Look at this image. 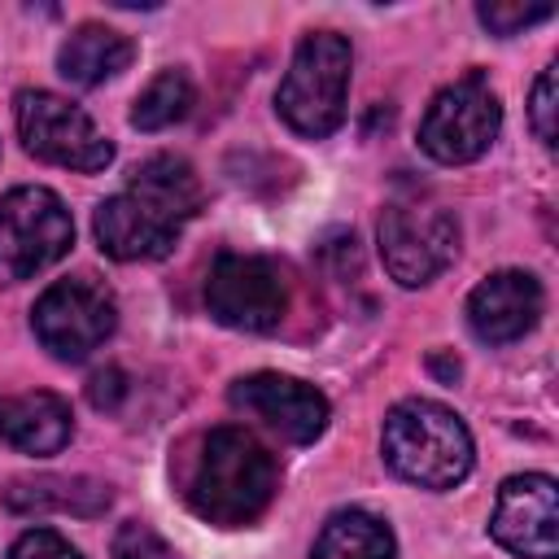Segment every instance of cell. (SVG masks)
Wrapping results in <instances>:
<instances>
[{"label":"cell","mask_w":559,"mask_h":559,"mask_svg":"<svg viewBox=\"0 0 559 559\" xmlns=\"http://www.w3.org/2000/svg\"><path fill=\"white\" fill-rule=\"evenodd\" d=\"M131 57H135V44L122 31L100 26V22H83L57 48V70H61V79H70L79 87H96V83L122 74L131 66Z\"/></svg>","instance_id":"cell-15"},{"label":"cell","mask_w":559,"mask_h":559,"mask_svg":"<svg viewBox=\"0 0 559 559\" xmlns=\"http://www.w3.org/2000/svg\"><path fill=\"white\" fill-rule=\"evenodd\" d=\"M31 328L52 358L79 362L92 349H100L118 328V301L96 275H66L52 288H44V297L31 310Z\"/></svg>","instance_id":"cell-9"},{"label":"cell","mask_w":559,"mask_h":559,"mask_svg":"<svg viewBox=\"0 0 559 559\" xmlns=\"http://www.w3.org/2000/svg\"><path fill=\"white\" fill-rule=\"evenodd\" d=\"M74 245V218L52 188L26 183L0 197V284H22L61 262Z\"/></svg>","instance_id":"cell-6"},{"label":"cell","mask_w":559,"mask_h":559,"mask_svg":"<svg viewBox=\"0 0 559 559\" xmlns=\"http://www.w3.org/2000/svg\"><path fill=\"white\" fill-rule=\"evenodd\" d=\"M205 306L223 328L275 332L288 310V280L271 258L223 253L205 280Z\"/></svg>","instance_id":"cell-10"},{"label":"cell","mask_w":559,"mask_h":559,"mask_svg":"<svg viewBox=\"0 0 559 559\" xmlns=\"http://www.w3.org/2000/svg\"><path fill=\"white\" fill-rule=\"evenodd\" d=\"M275 485H280V467L271 450L253 432L231 424L201 432L179 472L183 502L205 524H218V528L253 524L271 507Z\"/></svg>","instance_id":"cell-2"},{"label":"cell","mask_w":559,"mask_h":559,"mask_svg":"<svg viewBox=\"0 0 559 559\" xmlns=\"http://www.w3.org/2000/svg\"><path fill=\"white\" fill-rule=\"evenodd\" d=\"M555 114H559V66H546L533 83V96H528V122L546 148H555V135H559Z\"/></svg>","instance_id":"cell-19"},{"label":"cell","mask_w":559,"mask_h":559,"mask_svg":"<svg viewBox=\"0 0 559 559\" xmlns=\"http://www.w3.org/2000/svg\"><path fill=\"white\" fill-rule=\"evenodd\" d=\"M197 92H192V79L183 70H162L157 79H148V87L135 96L131 105V127L135 131H166L175 122L188 118Z\"/></svg>","instance_id":"cell-18"},{"label":"cell","mask_w":559,"mask_h":559,"mask_svg":"<svg viewBox=\"0 0 559 559\" xmlns=\"http://www.w3.org/2000/svg\"><path fill=\"white\" fill-rule=\"evenodd\" d=\"M489 533L520 559H559V485L546 472L507 476L493 502Z\"/></svg>","instance_id":"cell-11"},{"label":"cell","mask_w":559,"mask_h":559,"mask_svg":"<svg viewBox=\"0 0 559 559\" xmlns=\"http://www.w3.org/2000/svg\"><path fill=\"white\" fill-rule=\"evenodd\" d=\"M114 493L109 485L92 480V476H31V480H13L4 489V507L17 515H35V511H70V515H100L109 511Z\"/></svg>","instance_id":"cell-16"},{"label":"cell","mask_w":559,"mask_h":559,"mask_svg":"<svg viewBox=\"0 0 559 559\" xmlns=\"http://www.w3.org/2000/svg\"><path fill=\"white\" fill-rule=\"evenodd\" d=\"M227 402L236 411H245L249 419L266 424L271 432H280L284 441L293 445H306L314 437H323L328 428V397L297 380V376H280V371H253V376H240L231 389H227Z\"/></svg>","instance_id":"cell-12"},{"label":"cell","mask_w":559,"mask_h":559,"mask_svg":"<svg viewBox=\"0 0 559 559\" xmlns=\"http://www.w3.org/2000/svg\"><path fill=\"white\" fill-rule=\"evenodd\" d=\"M13 118H17L22 148L48 166L92 175L114 162V144L100 135V127L79 105H70L48 87H22L13 100Z\"/></svg>","instance_id":"cell-7"},{"label":"cell","mask_w":559,"mask_h":559,"mask_svg":"<svg viewBox=\"0 0 559 559\" xmlns=\"http://www.w3.org/2000/svg\"><path fill=\"white\" fill-rule=\"evenodd\" d=\"M498 127H502L498 92L480 70H467L463 79L445 83L432 96L419 122V148L441 166H463L476 162L498 140Z\"/></svg>","instance_id":"cell-8"},{"label":"cell","mask_w":559,"mask_h":559,"mask_svg":"<svg viewBox=\"0 0 559 559\" xmlns=\"http://www.w3.org/2000/svg\"><path fill=\"white\" fill-rule=\"evenodd\" d=\"M393 555H397V542H393L389 524L358 507L336 511L319 528L314 550H310V559H393Z\"/></svg>","instance_id":"cell-17"},{"label":"cell","mask_w":559,"mask_h":559,"mask_svg":"<svg viewBox=\"0 0 559 559\" xmlns=\"http://www.w3.org/2000/svg\"><path fill=\"white\" fill-rule=\"evenodd\" d=\"M74 432L70 402L35 389V393H13L0 397V441H9L22 454H57Z\"/></svg>","instance_id":"cell-14"},{"label":"cell","mask_w":559,"mask_h":559,"mask_svg":"<svg viewBox=\"0 0 559 559\" xmlns=\"http://www.w3.org/2000/svg\"><path fill=\"white\" fill-rule=\"evenodd\" d=\"M380 450H384V463L419 489H454L472 472V432H467V424L432 397L397 402L384 415Z\"/></svg>","instance_id":"cell-3"},{"label":"cell","mask_w":559,"mask_h":559,"mask_svg":"<svg viewBox=\"0 0 559 559\" xmlns=\"http://www.w3.org/2000/svg\"><path fill=\"white\" fill-rule=\"evenodd\" d=\"M542 306H546V293H542L537 275H528V271H493L467 297V328L485 345H507V341H520L524 332L537 328Z\"/></svg>","instance_id":"cell-13"},{"label":"cell","mask_w":559,"mask_h":559,"mask_svg":"<svg viewBox=\"0 0 559 559\" xmlns=\"http://www.w3.org/2000/svg\"><path fill=\"white\" fill-rule=\"evenodd\" d=\"M201 210V179L197 170L175 157L157 153L144 166H135L131 183L96 205V240L118 262H157L166 258L183 227Z\"/></svg>","instance_id":"cell-1"},{"label":"cell","mask_w":559,"mask_h":559,"mask_svg":"<svg viewBox=\"0 0 559 559\" xmlns=\"http://www.w3.org/2000/svg\"><path fill=\"white\" fill-rule=\"evenodd\" d=\"M127 376L118 371V367H105V371H96L92 380H87V397H92V406L96 411H118L122 406V397H127Z\"/></svg>","instance_id":"cell-23"},{"label":"cell","mask_w":559,"mask_h":559,"mask_svg":"<svg viewBox=\"0 0 559 559\" xmlns=\"http://www.w3.org/2000/svg\"><path fill=\"white\" fill-rule=\"evenodd\" d=\"M349 70H354L349 39L336 31H310L293 52L288 74L280 79V92H275L280 118L306 140L332 135L345 122Z\"/></svg>","instance_id":"cell-4"},{"label":"cell","mask_w":559,"mask_h":559,"mask_svg":"<svg viewBox=\"0 0 559 559\" xmlns=\"http://www.w3.org/2000/svg\"><path fill=\"white\" fill-rule=\"evenodd\" d=\"M114 559H175V550H170V542L153 524L127 520L114 533Z\"/></svg>","instance_id":"cell-20"},{"label":"cell","mask_w":559,"mask_h":559,"mask_svg":"<svg viewBox=\"0 0 559 559\" xmlns=\"http://www.w3.org/2000/svg\"><path fill=\"white\" fill-rule=\"evenodd\" d=\"M555 13V4H476V17L493 31V35H520L533 22H546Z\"/></svg>","instance_id":"cell-21"},{"label":"cell","mask_w":559,"mask_h":559,"mask_svg":"<svg viewBox=\"0 0 559 559\" xmlns=\"http://www.w3.org/2000/svg\"><path fill=\"white\" fill-rule=\"evenodd\" d=\"M380 258L402 288L432 284L459 253V218L428 192H402L380 214Z\"/></svg>","instance_id":"cell-5"},{"label":"cell","mask_w":559,"mask_h":559,"mask_svg":"<svg viewBox=\"0 0 559 559\" xmlns=\"http://www.w3.org/2000/svg\"><path fill=\"white\" fill-rule=\"evenodd\" d=\"M9 559H83L57 528H26L13 546H9Z\"/></svg>","instance_id":"cell-22"}]
</instances>
